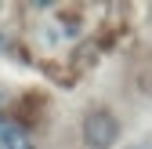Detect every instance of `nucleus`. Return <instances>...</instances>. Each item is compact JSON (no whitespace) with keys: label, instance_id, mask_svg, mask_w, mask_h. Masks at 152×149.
Masks as SVG:
<instances>
[{"label":"nucleus","instance_id":"3","mask_svg":"<svg viewBox=\"0 0 152 149\" xmlns=\"http://www.w3.org/2000/svg\"><path fill=\"white\" fill-rule=\"evenodd\" d=\"M123 149H152V142H148V138H141V142H130V145H123Z\"/></svg>","mask_w":152,"mask_h":149},{"label":"nucleus","instance_id":"2","mask_svg":"<svg viewBox=\"0 0 152 149\" xmlns=\"http://www.w3.org/2000/svg\"><path fill=\"white\" fill-rule=\"evenodd\" d=\"M0 149H36V145H33L26 127H18L15 120L0 117Z\"/></svg>","mask_w":152,"mask_h":149},{"label":"nucleus","instance_id":"1","mask_svg":"<svg viewBox=\"0 0 152 149\" xmlns=\"http://www.w3.org/2000/svg\"><path fill=\"white\" fill-rule=\"evenodd\" d=\"M120 117L112 113V109H105V105H94V109H87L83 113V124H80V135H83V142H87V149H112L120 142Z\"/></svg>","mask_w":152,"mask_h":149}]
</instances>
